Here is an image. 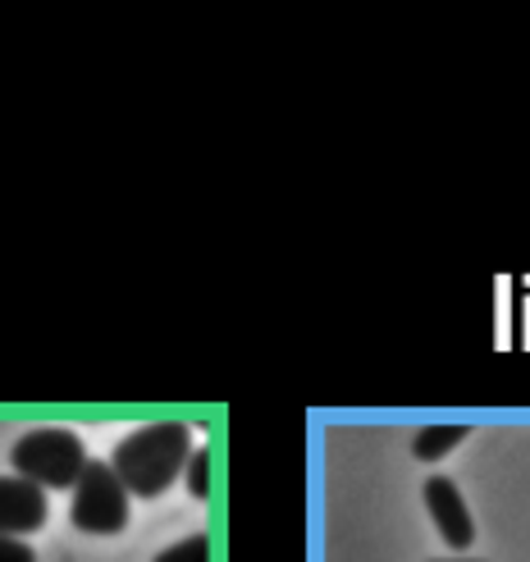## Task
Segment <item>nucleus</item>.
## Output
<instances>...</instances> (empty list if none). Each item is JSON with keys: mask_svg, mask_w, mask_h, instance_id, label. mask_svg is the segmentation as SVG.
<instances>
[{"mask_svg": "<svg viewBox=\"0 0 530 562\" xmlns=\"http://www.w3.org/2000/svg\"><path fill=\"white\" fill-rule=\"evenodd\" d=\"M188 458H192V430L183 426V420H156V426L133 430L115 448L110 467H115L120 485L128 494L156 498V494H165L179 481V471L188 467Z\"/></svg>", "mask_w": 530, "mask_h": 562, "instance_id": "1", "label": "nucleus"}, {"mask_svg": "<svg viewBox=\"0 0 530 562\" xmlns=\"http://www.w3.org/2000/svg\"><path fill=\"white\" fill-rule=\"evenodd\" d=\"M188 494L192 498L211 494V453H206V448H198V453L188 458Z\"/></svg>", "mask_w": 530, "mask_h": 562, "instance_id": "8", "label": "nucleus"}, {"mask_svg": "<svg viewBox=\"0 0 530 562\" xmlns=\"http://www.w3.org/2000/svg\"><path fill=\"white\" fill-rule=\"evenodd\" d=\"M462 439H466V426H426L421 435L411 439V453L421 462H439L443 453H453Z\"/></svg>", "mask_w": 530, "mask_h": 562, "instance_id": "6", "label": "nucleus"}, {"mask_svg": "<svg viewBox=\"0 0 530 562\" xmlns=\"http://www.w3.org/2000/svg\"><path fill=\"white\" fill-rule=\"evenodd\" d=\"M156 562H211V536H188L179 544H170L165 553H156Z\"/></svg>", "mask_w": 530, "mask_h": 562, "instance_id": "7", "label": "nucleus"}, {"mask_svg": "<svg viewBox=\"0 0 530 562\" xmlns=\"http://www.w3.org/2000/svg\"><path fill=\"white\" fill-rule=\"evenodd\" d=\"M0 562H37V553L27 549L19 536H0Z\"/></svg>", "mask_w": 530, "mask_h": 562, "instance_id": "9", "label": "nucleus"}, {"mask_svg": "<svg viewBox=\"0 0 530 562\" xmlns=\"http://www.w3.org/2000/svg\"><path fill=\"white\" fill-rule=\"evenodd\" d=\"M46 526V490L33 481H0V536H27Z\"/></svg>", "mask_w": 530, "mask_h": 562, "instance_id": "5", "label": "nucleus"}, {"mask_svg": "<svg viewBox=\"0 0 530 562\" xmlns=\"http://www.w3.org/2000/svg\"><path fill=\"white\" fill-rule=\"evenodd\" d=\"M74 526L88 536H115L128 526V490L110 462H88L74 485Z\"/></svg>", "mask_w": 530, "mask_h": 562, "instance_id": "3", "label": "nucleus"}, {"mask_svg": "<svg viewBox=\"0 0 530 562\" xmlns=\"http://www.w3.org/2000/svg\"><path fill=\"white\" fill-rule=\"evenodd\" d=\"M449 562H476V558H449Z\"/></svg>", "mask_w": 530, "mask_h": 562, "instance_id": "10", "label": "nucleus"}, {"mask_svg": "<svg viewBox=\"0 0 530 562\" xmlns=\"http://www.w3.org/2000/svg\"><path fill=\"white\" fill-rule=\"evenodd\" d=\"M82 467V439L65 426H42V430H27L19 443H14V471L23 481H33L42 490H69L78 485Z\"/></svg>", "mask_w": 530, "mask_h": 562, "instance_id": "2", "label": "nucleus"}, {"mask_svg": "<svg viewBox=\"0 0 530 562\" xmlns=\"http://www.w3.org/2000/svg\"><path fill=\"white\" fill-rule=\"evenodd\" d=\"M426 508H430V517L439 526V536L449 540L453 549H466L471 540H476V521H471V513H466V503H462L453 481L430 475V481H426Z\"/></svg>", "mask_w": 530, "mask_h": 562, "instance_id": "4", "label": "nucleus"}]
</instances>
